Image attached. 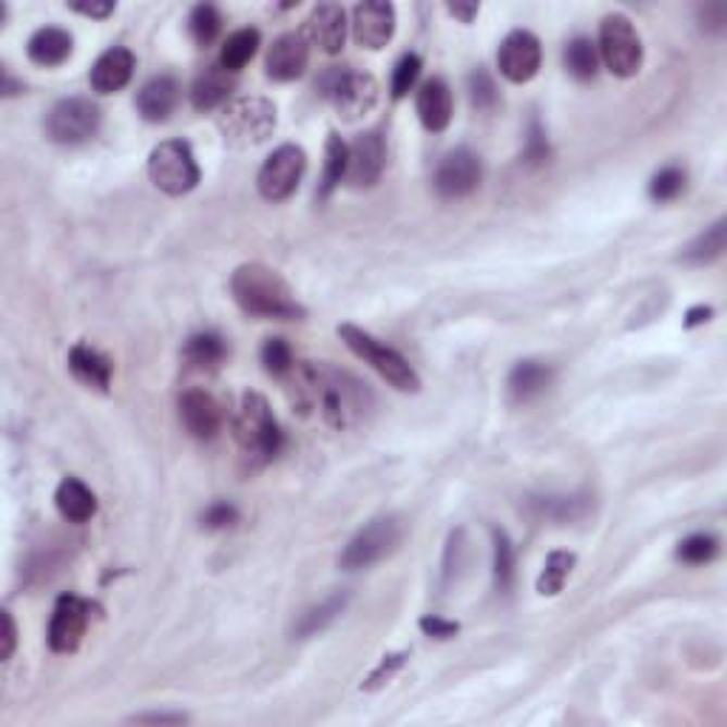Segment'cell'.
<instances>
[{
  "label": "cell",
  "instance_id": "obj_1",
  "mask_svg": "<svg viewBox=\"0 0 727 727\" xmlns=\"http://www.w3.org/2000/svg\"><path fill=\"white\" fill-rule=\"evenodd\" d=\"M293 396L299 410H316L333 429H350L373 406V392L355 375L333 367L327 361H302L293 373Z\"/></svg>",
  "mask_w": 727,
  "mask_h": 727
},
{
  "label": "cell",
  "instance_id": "obj_2",
  "mask_svg": "<svg viewBox=\"0 0 727 727\" xmlns=\"http://www.w3.org/2000/svg\"><path fill=\"white\" fill-rule=\"evenodd\" d=\"M230 293L248 316L299 322L308 313L302 302L296 299L293 287L285 281V276L262 262H248V265L236 267L230 276Z\"/></svg>",
  "mask_w": 727,
  "mask_h": 727
},
{
  "label": "cell",
  "instance_id": "obj_3",
  "mask_svg": "<svg viewBox=\"0 0 727 727\" xmlns=\"http://www.w3.org/2000/svg\"><path fill=\"white\" fill-rule=\"evenodd\" d=\"M234 438L250 469H262L279 457L281 447H285V433L279 429V421L262 392H245L242 396V404L234 418Z\"/></svg>",
  "mask_w": 727,
  "mask_h": 727
},
{
  "label": "cell",
  "instance_id": "obj_4",
  "mask_svg": "<svg viewBox=\"0 0 727 727\" xmlns=\"http://www.w3.org/2000/svg\"><path fill=\"white\" fill-rule=\"evenodd\" d=\"M338 336H341V341H344L361 361H367L369 367L381 375L390 387H396V390L401 392L421 390V378L418 373H415V367H412L410 361L398 353V350H392L390 344H384V341H378V338L364 333L361 327H355V324H341V327H338Z\"/></svg>",
  "mask_w": 727,
  "mask_h": 727
},
{
  "label": "cell",
  "instance_id": "obj_5",
  "mask_svg": "<svg viewBox=\"0 0 727 727\" xmlns=\"http://www.w3.org/2000/svg\"><path fill=\"white\" fill-rule=\"evenodd\" d=\"M318 95L344 120H359L378 103V80L350 66H333L318 77Z\"/></svg>",
  "mask_w": 727,
  "mask_h": 727
},
{
  "label": "cell",
  "instance_id": "obj_6",
  "mask_svg": "<svg viewBox=\"0 0 727 727\" xmlns=\"http://www.w3.org/2000/svg\"><path fill=\"white\" fill-rule=\"evenodd\" d=\"M406 535L404 521L398 515H381L373 517V521L364 526V529L355 531V537L344 546L341 557H338V566L344 572H361V568H369L375 563H381L384 557H390L392 551L401 546Z\"/></svg>",
  "mask_w": 727,
  "mask_h": 727
},
{
  "label": "cell",
  "instance_id": "obj_7",
  "mask_svg": "<svg viewBox=\"0 0 727 727\" xmlns=\"http://www.w3.org/2000/svg\"><path fill=\"white\" fill-rule=\"evenodd\" d=\"M220 131L234 146H259L276 131V105L265 97H236L222 109Z\"/></svg>",
  "mask_w": 727,
  "mask_h": 727
},
{
  "label": "cell",
  "instance_id": "obj_8",
  "mask_svg": "<svg viewBox=\"0 0 727 727\" xmlns=\"http://www.w3.org/2000/svg\"><path fill=\"white\" fill-rule=\"evenodd\" d=\"M148 177L168 197H185L199 185V165L185 140H168L148 156Z\"/></svg>",
  "mask_w": 727,
  "mask_h": 727
},
{
  "label": "cell",
  "instance_id": "obj_9",
  "mask_svg": "<svg viewBox=\"0 0 727 727\" xmlns=\"http://www.w3.org/2000/svg\"><path fill=\"white\" fill-rule=\"evenodd\" d=\"M600 58L614 77H634L642 68V40L634 23L614 12L600 23Z\"/></svg>",
  "mask_w": 727,
  "mask_h": 727
},
{
  "label": "cell",
  "instance_id": "obj_10",
  "mask_svg": "<svg viewBox=\"0 0 727 727\" xmlns=\"http://www.w3.org/2000/svg\"><path fill=\"white\" fill-rule=\"evenodd\" d=\"M100 105L89 97H68L46 114V137L58 146H80L100 131Z\"/></svg>",
  "mask_w": 727,
  "mask_h": 727
},
{
  "label": "cell",
  "instance_id": "obj_11",
  "mask_svg": "<svg viewBox=\"0 0 727 727\" xmlns=\"http://www.w3.org/2000/svg\"><path fill=\"white\" fill-rule=\"evenodd\" d=\"M304 168H308V156L299 146H281L276 148L271 156L265 160V165L259 168L256 188L262 193V199L267 202H285L296 193L299 183L304 177Z\"/></svg>",
  "mask_w": 727,
  "mask_h": 727
},
{
  "label": "cell",
  "instance_id": "obj_12",
  "mask_svg": "<svg viewBox=\"0 0 727 727\" xmlns=\"http://www.w3.org/2000/svg\"><path fill=\"white\" fill-rule=\"evenodd\" d=\"M480 177H484L480 156L469 148H455L438 162L433 185L441 199H463L478 188Z\"/></svg>",
  "mask_w": 727,
  "mask_h": 727
},
{
  "label": "cell",
  "instance_id": "obj_13",
  "mask_svg": "<svg viewBox=\"0 0 727 727\" xmlns=\"http://www.w3.org/2000/svg\"><path fill=\"white\" fill-rule=\"evenodd\" d=\"M91 605L77 594H63L49 623V648L54 654H74L89 628Z\"/></svg>",
  "mask_w": 727,
  "mask_h": 727
},
{
  "label": "cell",
  "instance_id": "obj_14",
  "mask_svg": "<svg viewBox=\"0 0 727 727\" xmlns=\"http://www.w3.org/2000/svg\"><path fill=\"white\" fill-rule=\"evenodd\" d=\"M540 60H543L540 40L526 29L509 32L498 49V68L509 83H529L540 72Z\"/></svg>",
  "mask_w": 727,
  "mask_h": 727
},
{
  "label": "cell",
  "instance_id": "obj_15",
  "mask_svg": "<svg viewBox=\"0 0 727 727\" xmlns=\"http://www.w3.org/2000/svg\"><path fill=\"white\" fill-rule=\"evenodd\" d=\"M396 35V7L384 0H364L353 9V37L361 49H384Z\"/></svg>",
  "mask_w": 727,
  "mask_h": 727
},
{
  "label": "cell",
  "instance_id": "obj_16",
  "mask_svg": "<svg viewBox=\"0 0 727 727\" xmlns=\"http://www.w3.org/2000/svg\"><path fill=\"white\" fill-rule=\"evenodd\" d=\"M387 165V142L378 131H364L350 142V162H347V179L355 188H373Z\"/></svg>",
  "mask_w": 727,
  "mask_h": 727
},
{
  "label": "cell",
  "instance_id": "obj_17",
  "mask_svg": "<svg viewBox=\"0 0 727 727\" xmlns=\"http://www.w3.org/2000/svg\"><path fill=\"white\" fill-rule=\"evenodd\" d=\"M302 37L324 54H338L347 43V12L338 3H318L304 21Z\"/></svg>",
  "mask_w": 727,
  "mask_h": 727
},
{
  "label": "cell",
  "instance_id": "obj_18",
  "mask_svg": "<svg viewBox=\"0 0 727 727\" xmlns=\"http://www.w3.org/2000/svg\"><path fill=\"white\" fill-rule=\"evenodd\" d=\"M310 63V43L302 35L296 32H287V35L276 37L273 46L267 49V77L276 83H290L299 80L304 72H308Z\"/></svg>",
  "mask_w": 727,
  "mask_h": 727
},
{
  "label": "cell",
  "instance_id": "obj_19",
  "mask_svg": "<svg viewBox=\"0 0 727 727\" xmlns=\"http://www.w3.org/2000/svg\"><path fill=\"white\" fill-rule=\"evenodd\" d=\"M179 421L197 441H213L222 433V406L205 390H188L179 398Z\"/></svg>",
  "mask_w": 727,
  "mask_h": 727
},
{
  "label": "cell",
  "instance_id": "obj_20",
  "mask_svg": "<svg viewBox=\"0 0 727 727\" xmlns=\"http://www.w3.org/2000/svg\"><path fill=\"white\" fill-rule=\"evenodd\" d=\"M134 74V54L123 46H114L109 52H103L97 58V63L91 66V89L97 95H114V91L125 89L131 83Z\"/></svg>",
  "mask_w": 727,
  "mask_h": 727
},
{
  "label": "cell",
  "instance_id": "obj_21",
  "mask_svg": "<svg viewBox=\"0 0 727 727\" xmlns=\"http://www.w3.org/2000/svg\"><path fill=\"white\" fill-rule=\"evenodd\" d=\"M415 109H418V117L426 131H447L449 123H452V91H449L447 80H441V77L426 80L418 91Z\"/></svg>",
  "mask_w": 727,
  "mask_h": 727
},
{
  "label": "cell",
  "instance_id": "obj_22",
  "mask_svg": "<svg viewBox=\"0 0 727 727\" xmlns=\"http://www.w3.org/2000/svg\"><path fill=\"white\" fill-rule=\"evenodd\" d=\"M179 103V83L168 74H160L154 80H148L137 91V111L148 123H165L174 114Z\"/></svg>",
  "mask_w": 727,
  "mask_h": 727
},
{
  "label": "cell",
  "instance_id": "obj_23",
  "mask_svg": "<svg viewBox=\"0 0 727 727\" xmlns=\"http://www.w3.org/2000/svg\"><path fill=\"white\" fill-rule=\"evenodd\" d=\"M551 381H554V369L549 364L537 359H526L517 361L515 367H512L506 387L515 404H529V401H535V398H540L549 390Z\"/></svg>",
  "mask_w": 727,
  "mask_h": 727
},
{
  "label": "cell",
  "instance_id": "obj_24",
  "mask_svg": "<svg viewBox=\"0 0 727 727\" xmlns=\"http://www.w3.org/2000/svg\"><path fill=\"white\" fill-rule=\"evenodd\" d=\"M68 369L80 384L91 387V390L109 392L111 387V375H114V364H111L109 355H103L100 350L89 344H74L68 350Z\"/></svg>",
  "mask_w": 727,
  "mask_h": 727
},
{
  "label": "cell",
  "instance_id": "obj_25",
  "mask_svg": "<svg viewBox=\"0 0 727 727\" xmlns=\"http://www.w3.org/2000/svg\"><path fill=\"white\" fill-rule=\"evenodd\" d=\"M74 40L66 29H58V26H43L29 37V46H26V54H29L32 63L37 66H60L72 58Z\"/></svg>",
  "mask_w": 727,
  "mask_h": 727
},
{
  "label": "cell",
  "instance_id": "obj_26",
  "mask_svg": "<svg viewBox=\"0 0 727 727\" xmlns=\"http://www.w3.org/2000/svg\"><path fill=\"white\" fill-rule=\"evenodd\" d=\"M225 355H228V347L220 333H197L183 347L185 367L197 369V373H216Z\"/></svg>",
  "mask_w": 727,
  "mask_h": 727
},
{
  "label": "cell",
  "instance_id": "obj_27",
  "mask_svg": "<svg viewBox=\"0 0 727 727\" xmlns=\"http://www.w3.org/2000/svg\"><path fill=\"white\" fill-rule=\"evenodd\" d=\"M591 506H594V498H591L588 492L546 494V498L531 500V509H535V515L546 517V521H554V523L582 521V517H588Z\"/></svg>",
  "mask_w": 727,
  "mask_h": 727
},
{
  "label": "cell",
  "instance_id": "obj_28",
  "mask_svg": "<svg viewBox=\"0 0 727 727\" xmlns=\"http://www.w3.org/2000/svg\"><path fill=\"white\" fill-rule=\"evenodd\" d=\"M58 512L68 523H86L97 515V498L89 486L77 478H63L54 492Z\"/></svg>",
  "mask_w": 727,
  "mask_h": 727
},
{
  "label": "cell",
  "instance_id": "obj_29",
  "mask_svg": "<svg viewBox=\"0 0 727 727\" xmlns=\"http://www.w3.org/2000/svg\"><path fill=\"white\" fill-rule=\"evenodd\" d=\"M234 86H236L234 74L225 72L222 66L205 68V72L199 74L197 80H193V86H191L193 109H197V111L220 109V105L230 97Z\"/></svg>",
  "mask_w": 727,
  "mask_h": 727
},
{
  "label": "cell",
  "instance_id": "obj_30",
  "mask_svg": "<svg viewBox=\"0 0 727 727\" xmlns=\"http://www.w3.org/2000/svg\"><path fill=\"white\" fill-rule=\"evenodd\" d=\"M347 605H350V591H336V594H330L318 605L304 611L302 617H299V623H296L293 637L310 639V637H316V634L327 631V628H330V625L336 623L341 614H344Z\"/></svg>",
  "mask_w": 727,
  "mask_h": 727
},
{
  "label": "cell",
  "instance_id": "obj_31",
  "mask_svg": "<svg viewBox=\"0 0 727 727\" xmlns=\"http://www.w3.org/2000/svg\"><path fill=\"white\" fill-rule=\"evenodd\" d=\"M725 245H727V222L716 220L711 228H705L697 239H691V242L685 245L682 253H679V262L691 267L713 265V262L725 253Z\"/></svg>",
  "mask_w": 727,
  "mask_h": 727
},
{
  "label": "cell",
  "instance_id": "obj_32",
  "mask_svg": "<svg viewBox=\"0 0 727 727\" xmlns=\"http://www.w3.org/2000/svg\"><path fill=\"white\" fill-rule=\"evenodd\" d=\"M347 162H350V146H347L338 134L327 137V148H324V171L318 179L316 197L327 199L336 191L341 179H347Z\"/></svg>",
  "mask_w": 727,
  "mask_h": 727
},
{
  "label": "cell",
  "instance_id": "obj_33",
  "mask_svg": "<svg viewBox=\"0 0 727 727\" xmlns=\"http://www.w3.org/2000/svg\"><path fill=\"white\" fill-rule=\"evenodd\" d=\"M259 43H262V35H259V29L234 32V35H230L228 40L222 43L220 66L225 68V72H230V74L242 72L250 60H253V54L259 52Z\"/></svg>",
  "mask_w": 727,
  "mask_h": 727
},
{
  "label": "cell",
  "instance_id": "obj_34",
  "mask_svg": "<svg viewBox=\"0 0 727 727\" xmlns=\"http://www.w3.org/2000/svg\"><path fill=\"white\" fill-rule=\"evenodd\" d=\"M574 566H577V554L574 551H551L546 557V566L537 577V594L540 597H557L572 577Z\"/></svg>",
  "mask_w": 727,
  "mask_h": 727
},
{
  "label": "cell",
  "instance_id": "obj_35",
  "mask_svg": "<svg viewBox=\"0 0 727 727\" xmlns=\"http://www.w3.org/2000/svg\"><path fill=\"white\" fill-rule=\"evenodd\" d=\"M566 68L574 80H594L597 68H600V54H597V46L588 37H574L566 46Z\"/></svg>",
  "mask_w": 727,
  "mask_h": 727
},
{
  "label": "cell",
  "instance_id": "obj_36",
  "mask_svg": "<svg viewBox=\"0 0 727 727\" xmlns=\"http://www.w3.org/2000/svg\"><path fill=\"white\" fill-rule=\"evenodd\" d=\"M494 543V586L500 594H509L515 586V543L503 529H492Z\"/></svg>",
  "mask_w": 727,
  "mask_h": 727
},
{
  "label": "cell",
  "instance_id": "obj_37",
  "mask_svg": "<svg viewBox=\"0 0 727 727\" xmlns=\"http://www.w3.org/2000/svg\"><path fill=\"white\" fill-rule=\"evenodd\" d=\"M188 32H191L197 46H211L222 32L220 9L213 7V3H199V7H193L191 17H188Z\"/></svg>",
  "mask_w": 727,
  "mask_h": 727
},
{
  "label": "cell",
  "instance_id": "obj_38",
  "mask_svg": "<svg viewBox=\"0 0 727 727\" xmlns=\"http://www.w3.org/2000/svg\"><path fill=\"white\" fill-rule=\"evenodd\" d=\"M716 554H719V540L705 531L685 537L682 543L676 546V560H682L688 566H705Z\"/></svg>",
  "mask_w": 727,
  "mask_h": 727
},
{
  "label": "cell",
  "instance_id": "obj_39",
  "mask_svg": "<svg viewBox=\"0 0 727 727\" xmlns=\"http://www.w3.org/2000/svg\"><path fill=\"white\" fill-rule=\"evenodd\" d=\"M262 364L273 378H285V375L293 373L296 359L285 338H267L265 347H262Z\"/></svg>",
  "mask_w": 727,
  "mask_h": 727
},
{
  "label": "cell",
  "instance_id": "obj_40",
  "mask_svg": "<svg viewBox=\"0 0 727 727\" xmlns=\"http://www.w3.org/2000/svg\"><path fill=\"white\" fill-rule=\"evenodd\" d=\"M685 171L676 168V165H668V168L656 171L654 179H651V185H648V193H651V199L654 202H670V199H676L679 193L685 191Z\"/></svg>",
  "mask_w": 727,
  "mask_h": 727
},
{
  "label": "cell",
  "instance_id": "obj_41",
  "mask_svg": "<svg viewBox=\"0 0 727 727\" xmlns=\"http://www.w3.org/2000/svg\"><path fill=\"white\" fill-rule=\"evenodd\" d=\"M421 68H424V63H421L418 54H404V58L398 60L390 83V91L396 100H401V97H406L412 89H415V83H418L421 77Z\"/></svg>",
  "mask_w": 727,
  "mask_h": 727
},
{
  "label": "cell",
  "instance_id": "obj_42",
  "mask_svg": "<svg viewBox=\"0 0 727 727\" xmlns=\"http://www.w3.org/2000/svg\"><path fill=\"white\" fill-rule=\"evenodd\" d=\"M469 100L478 111H492L498 105V86L486 68H475L469 74Z\"/></svg>",
  "mask_w": 727,
  "mask_h": 727
},
{
  "label": "cell",
  "instance_id": "obj_43",
  "mask_svg": "<svg viewBox=\"0 0 727 727\" xmlns=\"http://www.w3.org/2000/svg\"><path fill=\"white\" fill-rule=\"evenodd\" d=\"M406 660H410V654L406 651H398V654H387L381 662H378V668L373 670V674L361 682V688L364 691H378V688H384V685L390 682L392 676L398 674V670L404 668Z\"/></svg>",
  "mask_w": 727,
  "mask_h": 727
},
{
  "label": "cell",
  "instance_id": "obj_44",
  "mask_svg": "<svg viewBox=\"0 0 727 727\" xmlns=\"http://www.w3.org/2000/svg\"><path fill=\"white\" fill-rule=\"evenodd\" d=\"M549 140H546V131L543 125H540V120H531L529 125V137H526V151H523V160H526V165H531V168H537V165H543V162H549Z\"/></svg>",
  "mask_w": 727,
  "mask_h": 727
},
{
  "label": "cell",
  "instance_id": "obj_45",
  "mask_svg": "<svg viewBox=\"0 0 727 727\" xmlns=\"http://www.w3.org/2000/svg\"><path fill=\"white\" fill-rule=\"evenodd\" d=\"M236 521H239V512H236V506L234 503H228V500H216V503H211V506L202 512V526H205L208 531L230 529Z\"/></svg>",
  "mask_w": 727,
  "mask_h": 727
},
{
  "label": "cell",
  "instance_id": "obj_46",
  "mask_svg": "<svg viewBox=\"0 0 727 727\" xmlns=\"http://www.w3.org/2000/svg\"><path fill=\"white\" fill-rule=\"evenodd\" d=\"M699 21H702V29L711 32V35H722L727 26V7L725 3H705L699 9Z\"/></svg>",
  "mask_w": 727,
  "mask_h": 727
},
{
  "label": "cell",
  "instance_id": "obj_47",
  "mask_svg": "<svg viewBox=\"0 0 727 727\" xmlns=\"http://www.w3.org/2000/svg\"><path fill=\"white\" fill-rule=\"evenodd\" d=\"M421 631L426 634V637L433 639H452L457 631H461V625L452 623V619H443V617H421Z\"/></svg>",
  "mask_w": 727,
  "mask_h": 727
},
{
  "label": "cell",
  "instance_id": "obj_48",
  "mask_svg": "<svg viewBox=\"0 0 727 727\" xmlns=\"http://www.w3.org/2000/svg\"><path fill=\"white\" fill-rule=\"evenodd\" d=\"M3 648H0V660L9 662L12 660V654H15V645H17V628H15V619H12V614L9 611H3Z\"/></svg>",
  "mask_w": 727,
  "mask_h": 727
},
{
  "label": "cell",
  "instance_id": "obj_49",
  "mask_svg": "<svg viewBox=\"0 0 727 727\" xmlns=\"http://www.w3.org/2000/svg\"><path fill=\"white\" fill-rule=\"evenodd\" d=\"M134 722H160V725H183L188 722L185 713H140V716H134Z\"/></svg>",
  "mask_w": 727,
  "mask_h": 727
},
{
  "label": "cell",
  "instance_id": "obj_50",
  "mask_svg": "<svg viewBox=\"0 0 727 727\" xmlns=\"http://www.w3.org/2000/svg\"><path fill=\"white\" fill-rule=\"evenodd\" d=\"M74 12H80V15H89V17H109L111 12H114V3H74Z\"/></svg>",
  "mask_w": 727,
  "mask_h": 727
},
{
  "label": "cell",
  "instance_id": "obj_51",
  "mask_svg": "<svg viewBox=\"0 0 727 727\" xmlns=\"http://www.w3.org/2000/svg\"><path fill=\"white\" fill-rule=\"evenodd\" d=\"M447 9H449V15L461 17L463 23H472V21H475V15L480 12L478 3H449Z\"/></svg>",
  "mask_w": 727,
  "mask_h": 727
},
{
  "label": "cell",
  "instance_id": "obj_52",
  "mask_svg": "<svg viewBox=\"0 0 727 727\" xmlns=\"http://www.w3.org/2000/svg\"><path fill=\"white\" fill-rule=\"evenodd\" d=\"M713 310L711 308H691L688 310V316H685V327L691 330V327H699V324L711 322Z\"/></svg>",
  "mask_w": 727,
  "mask_h": 727
}]
</instances>
